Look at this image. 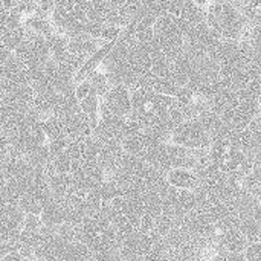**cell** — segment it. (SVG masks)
Masks as SVG:
<instances>
[{"label":"cell","mask_w":261,"mask_h":261,"mask_svg":"<svg viewBox=\"0 0 261 261\" xmlns=\"http://www.w3.org/2000/svg\"><path fill=\"white\" fill-rule=\"evenodd\" d=\"M132 113L130 89L122 84H112L107 92L99 96V118L110 116L125 119Z\"/></svg>","instance_id":"6"},{"label":"cell","mask_w":261,"mask_h":261,"mask_svg":"<svg viewBox=\"0 0 261 261\" xmlns=\"http://www.w3.org/2000/svg\"><path fill=\"white\" fill-rule=\"evenodd\" d=\"M78 107L81 110V113L86 116V119L89 121L90 127L95 130L99 121V95L95 92V89L92 87L90 92L78 101Z\"/></svg>","instance_id":"9"},{"label":"cell","mask_w":261,"mask_h":261,"mask_svg":"<svg viewBox=\"0 0 261 261\" xmlns=\"http://www.w3.org/2000/svg\"><path fill=\"white\" fill-rule=\"evenodd\" d=\"M193 2H194L197 6H200V8H203V9H205V8L210 5V2H211V0H193Z\"/></svg>","instance_id":"13"},{"label":"cell","mask_w":261,"mask_h":261,"mask_svg":"<svg viewBox=\"0 0 261 261\" xmlns=\"http://www.w3.org/2000/svg\"><path fill=\"white\" fill-rule=\"evenodd\" d=\"M89 0H54L50 23L54 31L66 37L86 34Z\"/></svg>","instance_id":"4"},{"label":"cell","mask_w":261,"mask_h":261,"mask_svg":"<svg viewBox=\"0 0 261 261\" xmlns=\"http://www.w3.org/2000/svg\"><path fill=\"white\" fill-rule=\"evenodd\" d=\"M190 26L191 24L185 23L179 17L165 12L159 15L151 26V41L164 57L174 60L185 47Z\"/></svg>","instance_id":"2"},{"label":"cell","mask_w":261,"mask_h":261,"mask_svg":"<svg viewBox=\"0 0 261 261\" xmlns=\"http://www.w3.org/2000/svg\"><path fill=\"white\" fill-rule=\"evenodd\" d=\"M76 237L78 242L90 251V254L112 251L116 248L118 243L113 225L101 213L86 216L76 226Z\"/></svg>","instance_id":"3"},{"label":"cell","mask_w":261,"mask_h":261,"mask_svg":"<svg viewBox=\"0 0 261 261\" xmlns=\"http://www.w3.org/2000/svg\"><path fill=\"white\" fill-rule=\"evenodd\" d=\"M0 261H29V260H28L26 257H23V255L17 254V252H11V254H8V255L2 257Z\"/></svg>","instance_id":"12"},{"label":"cell","mask_w":261,"mask_h":261,"mask_svg":"<svg viewBox=\"0 0 261 261\" xmlns=\"http://www.w3.org/2000/svg\"><path fill=\"white\" fill-rule=\"evenodd\" d=\"M167 12L179 17L188 24H200L205 21V9L193 0H170Z\"/></svg>","instance_id":"7"},{"label":"cell","mask_w":261,"mask_h":261,"mask_svg":"<svg viewBox=\"0 0 261 261\" xmlns=\"http://www.w3.org/2000/svg\"><path fill=\"white\" fill-rule=\"evenodd\" d=\"M205 24L220 40H246L249 23L243 11L228 0H213L205 8Z\"/></svg>","instance_id":"1"},{"label":"cell","mask_w":261,"mask_h":261,"mask_svg":"<svg viewBox=\"0 0 261 261\" xmlns=\"http://www.w3.org/2000/svg\"><path fill=\"white\" fill-rule=\"evenodd\" d=\"M213 141V122L206 113L184 119L170 135V142L190 150L208 148Z\"/></svg>","instance_id":"5"},{"label":"cell","mask_w":261,"mask_h":261,"mask_svg":"<svg viewBox=\"0 0 261 261\" xmlns=\"http://www.w3.org/2000/svg\"><path fill=\"white\" fill-rule=\"evenodd\" d=\"M243 258L246 261H261V242L257 243H248Z\"/></svg>","instance_id":"11"},{"label":"cell","mask_w":261,"mask_h":261,"mask_svg":"<svg viewBox=\"0 0 261 261\" xmlns=\"http://www.w3.org/2000/svg\"><path fill=\"white\" fill-rule=\"evenodd\" d=\"M122 29H124V28H121V26H102V28H101V31H99L98 38H99L102 43L118 40V37L121 35Z\"/></svg>","instance_id":"10"},{"label":"cell","mask_w":261,"mask_h":261,"mask_svg":"<svg viewBox=\"0 0 261 261\" xmlns=\"http://www.w3.org/2000/svg\"><path fill=\"white\" fill-rule=\"evenodd\" d=\"M165 182L168 187L176 190L194 191L199 187V174L191 168L176 167L165 173Z\"/></svg>","instance_id":"8"}]
</instances>
